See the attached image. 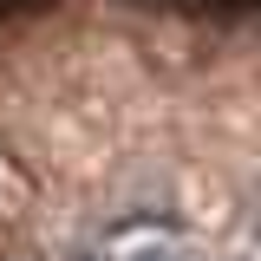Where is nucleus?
<instances>
[{
	"instance_id": "2",
	"label": "nucleus",
	"mask_w": 261,
	"mask_h": 261,
	"mask_svg": "<svg viewBox=\"0 0 261 261\" xmlns=\"http://www.w3.org/2000/svg\"><path fill=\"white\" fill-rule=\"evenodd\" d=\"M13 261H39V255H13Z\"/></svg>"
},
{
	"instance_id": "1",
	"label": "nucleus",
	"mask_w": 261,
	"mask_h": 261,
	"mask_svg": "<svg viewBox=\"0 0 261 261\" xmlns=\"http://www.w3.org/2000/svg\"><path fill=\"white\" fill-rule=\"evenodd\" d=\"M118 261H202V248L163 228V235H144V242H124V248H118Z\"/></svg>"
}]
</instances>
